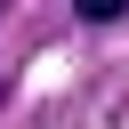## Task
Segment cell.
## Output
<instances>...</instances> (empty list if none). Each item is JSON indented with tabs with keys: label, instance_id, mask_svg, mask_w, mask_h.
<instances>
[{
	"label": "cell",
	"instance_id": "6da1fadb",
	"mask_svg": "<svg viewBox=\"0 0 129 129\" xmlns=\"http://www.w3.org/2000/svg\"><path fill=\"white\" fill-rule=\"evenodd\" d=\"M73 16L81 24H113V16H129V0H73Z\"/></svg>",
	"mask_w": 129,
	"mask_h": 129
}]
</instances>
